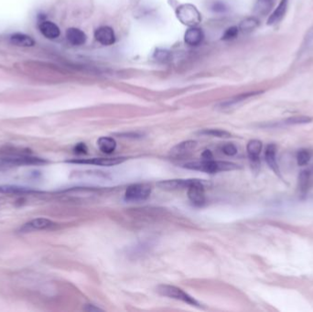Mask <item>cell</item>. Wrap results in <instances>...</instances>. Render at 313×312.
<instances>
[{"mask_svg":"<svg viewBox=\"0 0 313 312\" xmlns=\"http://www.w3.org/2000/svg\"><path fill=\"white\" fill-rule=\"evenodd\" d=\"M97 146L102 152L106 154H111L117 149V142L113 138L102 137L97 141Z\"/></svg>","mask_w":313,"mask_h":312,"instance_id":"18","label":"cell"},{"mask_svg":"<svg viewBox=\"0 0 313 312\" xmlns=\"http://www.w3.org/2000/svg\"><path fill=\"white\" fill-rule=\"evenodd\" d=\"M74 151L76 153H80V154H85L87 152V147L85 146L84 143H79V144L75 146Z\"/></svg>","mask_w":313,"mask_h":312,"instance_id":"30","label":"cell"},{"mask_svg":"<svg viewBox=\"0 0 313 312\" xmlns=\"http://www.w3.org/2000/svg\"><path fill=\"white\" fill-rule=\"evenodd\" d=\"M176 15L179 21L189 27H195L201 22V17L200 12L195 6L190 4H184L179 6L176 10Z\"/></svg>","mask_w":313,"mask_h":312,"instance_id":"3","label":"cell"},{"mask_svg":"<svg viewBox=\"0 0 313 312\" xmlns=\"http://www.w3.org/2000/svg\"><path fill=\"white\" fill-rule=\"evenodd\" d=\"M151 193V186L147 183L132 184L128 187L125 199L128 201H142L147 200Z\"/></svg>","mask_w":313,"mask_h":312,"instance_id":"4","label":"cell"},{"mask_svg":"<svg viewBox=\"0 0 313 312\" xmlns=\"http://www.w3.org/2000/svg\"><path fill=\"white\" fill-rule=\"evenodd\" d=\"M202 158L205 159V160H209V159H213V153L210 151H204V152L202 153Z\"/></svg>","mask_w":313,"mask_h":312,"instance_id":"31","label":"cell"},{"mask_svg":"<svg viewBox=\"0 0 313 312\" xmlns=\"http://www.w3.org/2000/svg\"><path fill=\"white\" fill-rule=\"evenodd\" d=\"M39 29L40 33L44 36L45 38L49 39H55L60 37L61 30L55 23L44 20L39 23Z\"/></svg>","mask_w":313,"mask_h":312,"instance_id":"12","label":"cell"},{"mask_svg":"<svg viewBox=\"0 0 313 312\" xmlns=\"http://www.w3.org/2000/svg\"><path fill=\"white\" fill-rule=\"evenodd\" d=\"M212 8H213V11L218 12V13H222V12H225L227 10V7H226L225 4L223 3V2H215V3H213Z\"/></svg>","mask_w":313,"mask_h":312,"instance_id":"28","label":"cell"},{"mask_svg":"<svg viewBox=\"0 0 313 312\" xmlns=\"http://www.w3.org/2000/svg\"><path fill=\"white\" fill-rule=\"evenodd\" d=\"M260 94H262L261 91H257V92H249V93H246V94L236 95L235 97H233L232 99H230L229 101L224 103L223 106H233V105H236V104H238V103H240V102L246 100V99H248V98H250V97H253V96L260 95Z\"/></svg>","mask_w":313,"mask_h":312,"instance_id":"21","label":"cell"},{"mask_svg":"<svg viewBox=\"0 0 313 312\" xmlns=\"http://www.w3.org/2000/svg\"><path fill=\"white\" fill-rule=\"evenodd\" d=\"M184 167L191 170H198L201 172L217 173L223 171H231L238 169L239 166L235 163L229 161H218V160H201V161L190 162L186 163Z\"/></svg>","mask_w":313,"mask_h":312,"instance_id":"1","label":"cell"},{"mask_svg":"<svg viewBox=\"0 0 313 312\" xmlns=\"http://www.w3.org/2000/svg\"><path fill=\"white\" fill-rule=\"evenodd\" d=\"M273 5V0H257L256 12L260 15L268 14Z\"/></svg>","mask_w":313,"mask_h":312,"instance_id":"24","label":"cell"},{"mask_svg":"<svg viewBox=\"0 0 313 312\" xmlns=\"http://www.w3.org/2000/svg\"><path fill=\"white\" fill-rule=\"evenodd\" d=\"M9 41L11 44L23 48L33 47L35 45V40L30 36L20 32L11 34L9 37Z\"/></svg>","mask_w":313,"mask_h":312,"instance_id":"15","label":"cell"},{"mask_svg":"<svg viewBox=\"0 0 313 312\" xmlns=\"http://www.w3.org/2000/svg\"><path fill=\"white\" fill-rule=\"evenodd\" d=\"M95 38L99 43L105 46H110L116 41V35L112 28L103 26L95 30Z\"/></svg>","mask_w":313,"mask_h":312,"instance_id":"10","label":"cell"},{"mask_svg":"<svg viewBox=\"0 0 313 312\" xmlns=\"http://www.w3.org/2000/svg\"><path fill=\"white\" fill-rule=\"evenodd\" d=\"M288 5H289V0H281L280 4H279V6H277V8L275 9L273 13L269 17L268 24L269 25H273L275 23H278L279 21H280L286 14Z\"/></svg>","mask_w":313,"mask_h":312,"instance_id":"17","label":"cell"},{"mask_svg":"<svg viewBox=\"0 0 313 312\" xmlns=\"http://www.w3.org/2000/svg\"><path fill=\"white\" fill-rule=\"evenodd\" d=\"M238 32H239V28L237 27H235V26L230 27L224 31L222 39L223 40H231V39H235L238 35Z\"/></svg>","mask_w":313,"mask_h":312,"instance_id":"26","label":"cell"},{"mask_svg":"<svg viewBox=\"0 0 313 312\" xmlns=\"http://www.w3.org/2000/svg\"><path fill=\"white\" fill-rule=\"evenodd\" d=\"M127 158L121 156L116 157H93V158H78L70 160V163L75 164H87V165H95V166H104V167H110L123 163Z\"/></svg>","mask_w":313,"mask_h":312,"instance_id":"7","label":"cell"},{"mask_svg":"<svg viewBox=\"0 0 313 312\" xmlns=\"http://www.w3.org/2000/svg\"><path fill=\"white\" fill-rule=\"evenodd\" d=\"M156 292L159 295L168 297L169 299H173V300H177V301H182L184 303L189 304L190 306L198 307V308L201 307L200 303L196 301L194 298H192L191 296L186 293L183 290H180L177 287H174V286L159 285L156 288Z\"/></svg>","mask_w":313,"mask_h":312,"instance_id":"2","label":"cell"},{"mask_svg":"<svg viewBox=\"0 0 313 312\" xmlns=\"http://www.w3.org/2000/svg\"><path fill=\"white\" fill-rule=\"evenodd\" d=\"M197 142L193 140H187L179 143L178 145L173 147L169 155L173 158H183L185 156H189L192 151L195 150Z\"/></svg>","mask_w":313,"mask_h":312,"instance_id":"8","label":"cell"},{"mask_svg":"<svg viewBox=\"0 0 313 312\" xmlns=\"http://www.w3.org/2000/svg\"><path fill=\"white\" fill-rule=\"evenodd\" d=\"M66 38L68 41L74 46H81L84 44L87 39L84 31L76 28H68L66 31Z\"/></svg>","mask_w":313,"mask_h":312,"instance_id":"16","label":"cell"},{"mask_svg":"<svg viewBox=\"0 0 313 312\" xmlns=\"http://www.w3.org/2000/svg\"><path fill=\"white\" fill-rule=\"evenodd\" d=\"M188 190V197L190 201L195 206H202L205 203V192H204V183L200 179H194L190 184Z\"/></svg>","mask_w":313,"mask_h":312,"instance_id":"6","label":"cell"},{"mask_svg":"<svg viewBox=\"0 0 313 312\" xmlns=\"http://www.w3.org/2000/svg\"><path fill=\"white\" fill-rule=\"evenodd\" d=\"M311 184L310 170H302L299 176V189L302 197H306Z\"/></svg>","mask_w":313,"mask_h":312,"instance_id":"19","label":"cell"},{"mask_svg":"<svg viewBox=\"0 0 313 312\" xmlns=\"http://www.w3.org/2000/svg\"><path fill=\"white\" fill-rule=\"evenodd\" d=\"M168 57H169V53L167 50H157L155 53V58H156L157 60L159 61H165V60H168Z\"/></svg>","mask_w":313,"mask_h":312,"instance_id":"29","label":"cell"},{"mask_svg":"<svg viewBox=\"0 0 313 312\" xmlns=\"http://www.w3.org/2000/svg\"><path fill=\"white\" fill-rule=\"evenodd\" d=\"M56 226V223L49 219L46 218H36L28 221V223H24L19 229V232L26 234V233H32L36 231H45L54 228Z\"/></svg>","mask_w":313,"mask_h":312,"instance_id":"5","label":"cell"},{"mask_svg":"<svg viewBox=\"0 0 313 312\" xmlns=\"http://www.w3.org/2000/svg\"><path fill=\"white\" fill-rule=\"evenodd\" d=\"M313 156V151L307 149H302L297 154V162L299 166H305L311 160Z\"/></svg>","mask_w":313,"mask_h":312,"instance_id":"23","label":"cell"},{"mask_svg":"<svg viewBox=\"0 0 313 312\" xmlns=\"http://www.w3.org/2000/svg\"><path fill=\"white\" fill-rule=\"evenodd\" d=\"M223 153L227 156H235L237 153V148L234 144H225L222 148Z\"/></svg>","mask_w":313,"mask_h":312,"instance_id":"27","label":"cell"},{"mask_svg":"<svg viewBox=\"0 0 313 312\" xmlns=\"http://www.w3.org/2000/svg\"><path fill=\"white\" fill-rule=\"evenodd\" d=\"M199 135L201 136H208V137H213V138H220V139H226L230 138L231 134L229 132L225 130L221 129H203L199 132Z\"/></svg>","mask_w":313,"mask_h":312,"instance_id":"22","label":"cell"},{"mask_svg":"<svg viewBox=\"0 0 313 312\" xmlns=\"http://www.w3.org/2000/svg\"><path fill=\"white\" fill-rule=\"evenodd\" d=\"M259 26V21L257 17H246L240 24V29L244 33L251 32Z\"/></svg>","mask_w":313,"mask_h":312,"instance_id":"20","label":"cell"},{"mask_svg":"<svg viewBox=\"0 0 313 312\" xmlns=\"http://www.w3.org/2000/svg\"><path fill=\"white\" fill-rule=\"evenodd\" d=\"M193 178L191 179H168L157 182V187L161 190H176L188 189L190 184L193 182Z\"/></svg>","mask_w":313,"mask_h":312,"instance_id":"9","label":"cell"},{"mask_svg":"<svg viewBox=\"0 0 313 312\" xmlns=\"http://www.w3.org/2000/svg\"><path fill=\"white\" fill-rule=\"evenodd\" d=\"M276 154H277V146L275 144H269L266 151H265V158H266V161L268 163L269 167L274 171L277 175H280V167H279V164L277 162V158H276Z\"/></svg>","mask_w":313,"mask_h":312,"instance_id":"14","label":"cell"},{"mask_svg":"<svg viewBox=\"0 0 313 312\" xmlns=\"http://www.w3.org/2000/svg\"><path fill=\"white\" fill-rule=\"evenodd\" d=\"M313 121L312 117H305V116H298V117H289L288 119H286V125H303V124H308Z\"/></svg>","mask_w":313,"mask_h":312,"instance_id":"25","label":"cell"},{"mask_svg":"<svg viewBox=\"0 0 313 312\" xmlns=\"http://www.w3.org/2000/svg\"><path fill=\"white\" fill-rule=\"evenodd\" d=\"M203 39H204V34L201 28L190 27L185 32V42L190 46H198L201 44Z\"/></svg>","mask_w":313,"mask_h":312,"instance_id":"13","label":"cell"},{"mask_svg":"<svg viewBox=\"0 0 313 312\" xmlns=\"http://www.w3.org/2000/svg\"><path fill=\"white\" fill-rule=\"evenodd\" d=\"M262 142L260 140H250L246 147L248 157L254 166L259 165V156L262 151Z\"/></svg>","mask_w":313,"mask_h":312,"instance_id":"11","label":"cell"}]
</instances>
